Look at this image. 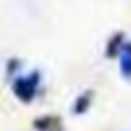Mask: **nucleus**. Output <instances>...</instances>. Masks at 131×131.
I'll use <instances>...</instances> for the list:
<instances>
[{"mask_svg": "<svg viewBox=\"0 0 131 131\" xmlns=\"http://www.w3.org/2000/svg\"><path fill=\"white\" fill-rule=\"evenodd\" d=\"M12 92L14 97L21 101V104H32L37 97L44 94V88H41V71L39 69H32L30 74L25 76H16L12 81Z\"/></svg>", "mask_w": 131, "mask_h": 131, "instance_id": "nucleus-1", "label": "nucleus"}, {"mask_svg": "<svg viewBox=\"0 0 131 131\" xmlns=\"http://www.w3.org/2000/svg\"><path fill=\"white\" fill-rule=\"evenodd\" d=\"M127 41H129V39H127V35H124L122 30L113 32V35L108 37V41H106L104 55H106V58H120V53H122V48H124Z\"/></svg>", "mask_w": 131, "mask_h": 131, "instance_id": "nucleus-2", "label": "nucleus"}, {"mask_svg": "<svg viewBox=\"0 0 131 131\" xmlns=\"http://www.w3.org/2000/svg\"><path fill=\"white\" fill-rule=\"evenodd\" d=\"M32 131H64V129H62V120L58 115H39L32 122Z\"/></svg>", "mask_w": 131, "mask_h": 131, "instance_id": "nucleus-3", "label": "nucleus"}, {"mask_svg": "<svg viewBox=\"0 0 131 131\" xmlns=\"http://www.w3.org/2000/svg\"><path fill=\"white\" fill-rule=\"evenodd\" d=\"M92 99H94V90H83V92L74 99V104H71V113H74V115H83V113H88L90 106H92Z\"/></svg>", "mask_w": 131, "mask_h": 131, "instance_id": "nucleus-4", "label": "nucleus"}, {"mask_svg": "<svg viewBox=\"0 0 131 131\" xmlns=\"http://www.w3.org/2000/svg\"><path fill=\"white\" fill-rule=\"evenodd\" d=\"M117 62H120V74H122V78H124V81H131V39L124 44V48H122Z\"/></svg>", "mask_w": 131, "mask_h": 131, "instance_id": "nucleus-5", "label": "nucleus"}, {"mask_svg": "<svg viewBox=\"0 0 131 131\" xmlns=\"http://www.w3.org/2000/svg\"><path fill=\"white\" fill-rule=\"evenodd\" d=\"M18 69H21V60H18V58H9L7 64H5V76H7L9 81H14L16 76H21Z\"/></svg>", "mask_w": 131, "mask_h": 131, "instance_id": "nucleus-6", "label": "nucleus"}]
</instances>
